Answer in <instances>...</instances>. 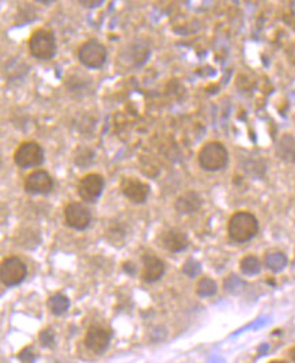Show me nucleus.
<instances>
[{
  "mask_svg": "<svg viewBox=\"0 0 295 363\" xmlns=\"http://www.w3.org/2000/svg\"><path fill=\"white\" fill-rule=\"evenodd\" d=\"M229 235L234 242H248L259 233V221L253 214L246 211L235 212L229 221Z\"/></svg>",
  "mask_w": 295,
  "mask_h": 363,
  "instance_id": "nucleus-1",
  "label": "nucleus"
},
{
  "mask_svg": "<svg viewBox=\"0 0 295 363\" xmlns=\"http://www.w3.org/2000/svg\"><path fill=\"white\" fill-rule=\"evenodd\" d=\"M30 55L38 60L53 59L57 52V42L53 32L49 29H37L28 40Z\"/></svg>",
  "mask_w": 295,
  "mask_h": 363,
  "instance_id": "nucleus-2",
  "label": "nucleus"
},
{
  "mask_svg": "<svg viewBox=\"0 0 295 363\" xmlns=\"http://www.w3.org/2000/svg\"><path fill=\"white\" fill-rule=\"evenodd\" d=\"M197 159L204 170L218 171L229 162V153L221 142H208L200 148Z\"/></svg>",
  "mask_w": 295,
  "mask_h": 363,
  "instance_id": "nucleus-3",
  "label": "nucleus"
},
{
  "mask_svg": "<svg viewBox=\"0 0 295 363\" xmlns=\"http://www.w3.org/2000/svg\"><path fill=\"white\" fill-rule=\"evenodd\" d=\"M14 162L22 169L37 167L44 162V150L33 140L21 143L14 153Z\"/></svg>",
  "mask_w": 295,
  "mask_h": 363,
  "instance_id": "nucleus-4",
  "label": "nucleus"
},
{
  "mask_svg": "<svg viewBox=\"0 0 295 363\" xmlns=\"http://www.w3.org/2000/svg\"><path fill=\"white\" fill-rule=\"evenodd\" d=\"M78 57L85 67L97 69L101 68L105 64L108 53H106V48L99 41L89 40L79 48Z\"/></svg>",
  "mask_w": 295,
  "mask_h": 363,
  "instance_id": "nucleus-5",
  "label": "nucleus"
},
{
  "mask_svg": "<svg viewBox=\"0 0 295 363\" xmlns=\"http://www.w3.org/2000/svg\"><path fill=\"white\" fill-rule=\"evenodd\" d=\"M26 273H28V268L19 257L11 256V257L4 259L1 263L0 279L7 287H12V286L21 283L23 279L26 278Z\"/></svg>",
  "mask_w": 295,
  "mask_h": 363,
  "instance_id": "nucleus-6",
  "label": "nucleus"
},
{
  "mask_svg": "<svg viewBox=\"0 0 295 363\" xmlns=\"http://www.w3.org/2000/svg\"><path fill=\"white\" fill-rule=\"evenodd\" d=\"M105 189V178L98 173L86 174L78 184V193L86 203H96Z\"/></svg>",
  "mask_w": 295,
  "mask_h": 363,
  "instance_id": "nucleus-7",
  "label": "nucleus"
},
{
  "mask_svg": "<svg viewBox=\"0 0 295 363\" xmlns=\"http://www.w3.org/2000/svg\"><path fill=\"white\" fill-rule=\"evenodd\" d=\"M120 189L127 199L136 204L144 203L150 195V185L135 177H124L120 182Z\"/></svg>",
  "mask_w": 295,
  "mask_h": 363,
  "instance_id": "nucleus-8",
  "label": "nucleus"
},
{
  "mask_svg": "<svg viewBox=\"0 0 295 363\" xmlns=\"http://www.w3.org/2000/svg\"><path fill=\"white\" fill-rule=\"evenodd\" d=\"M64 218L69 227L75 230H85L91 222L90 211L78 201H71L64 208Z\"/></svg>",
  "mask_w": 295,
  "mask_h": 363,
  "instance_id": "nucleus-9",
  "label": "nucleus"
},
{
  "mask_svg": "<svg viewBox=\"0 0 295 363\" xmlns=\"http://www.w3.org/2000/svg\"><path fill=\"white\" fill-rule=\"evenodd\" d=\"M25 191L32 195H48L53 191V178L46 170H35L25 178Z\"/></svg>",
  "mask_w": 295,
  "mask_h": 363,
  "instance_id": "nucleus-10",
  "label": "nucleus"
},
{
  "mask_svg": "<svg viewBox=\"0 0 295 363\" xmlns=\"http://www.w3.org/2000/svg\"><path fill=\"white\" fill-rule=\"evenodd\" d=\"M110 337H112V332L109 329L99 325H91L86 332L85 344L93 352L101 354L108 348Z\"/></svg>",
  "mask_w": 295,
  "mask_h": 363,
  "instance_id": "nucleus-11",
  "label": "nucleus"
},
{
  "mask_svg": "<svg viewBox=\"0 0 295 363\" xmlns=\"http://www.w3.org/2000/svg\"><path fill=\"white\" fill-rule=\"evenodd\" d=\"M159 245L167 252L178 253L188 246V237L187 234L178 229H169L161 234Z\"/></svg>",
  "mask_w": 295,
  "mask_h": 363,
  "instance_id": "nucleus-12",
  "label": "nucleus"
},
{
  "mask_svg": "<svg viewBox=\"0 0 295 363\" xmlns=\"http://www.w3.org/2000/svg\"><path fill=\"white\" fill-rule=\"evenodd\" d=\"M165 263L154 255L143 256V279L148 283H154L164 276Z\"/></svg>",
  "mask_w": 295,
  "mask_h": 363,
  "instance_id": "nucleus-13",
  "label": "nucleus"
},
{
  "mask_svg": "<svg viewBox=\"0 0 295 363\" xmlns=\"http://www.w3.org/2000/svg\"><path fill=\"white\" fill-rule=\"evenodd\" d=\"M174 207L182 215L195 214V212H197L201 208V198L196 192L188 191V192L182 193L177 198Z\"/></svg>",
  "mask_w": 295,
  "mask_h": 363,
  "instance_id": "nucleus-14",
  "label": "nucleus"
},
{
  "mask_svg": "<svg viewBox=\"0 0 295 363\" xmlns=\"http://www.w3.org/2000/svg\"><path fill=\"white\" fill-rule=\"evenodd\" d=\"M276 155L284 162H295V137L289 133L280 137L276 144Z\"/></svg>",
  "mask_w": 295,
  "mask_h": 363,
  "instance_id": "nucleus-15",
  "label": "nucleus"
},
{
  "mask_svg": "<svg viewBox=\"0 0 295 363\" xmlns=\"http://www.w3.org/2000/svg\"><path fill=\"white\" fill-rule=\"evenodd\" d=\"M48 307L51 310L52 314L55 316H62L63 313H66L69 307V299L62 293H56L53 294L48 299Z\"/></svg>",
  "mask_w": 295,
  "mask_h": 363,
  "instance_id": "nucleus-16",
  "label": "nucleus"
},
{
  "mask_svg": "<svg viewBox=\"0 0 295 363\" xmlns=\"http://www.w3.org/2000/svg\"><path fill=\"white\" fill-rule=\"evenodd\" d=\"M265 265L273 272H280L287 265V257L282 252H273L265 256Z\"/></svg>",
  "mask_w": 295,
  "mask_h": 363,
  "instance_id": "nucleus-17",
  "label": "nucleus"
},
{
  "mask_svg": "<svg viewBox=\"0 0 295 363\" xmlns=\"http://www.w3.org/2000/svg\"><path fill=\"white\" fill-rule=\"evenodd\" d=\"M94 157H96V153L90 150L89 147H78L75 150V154H74V162L79 167H86V166H89V165L93 164V161H94Z\"/></svg>",
  "mask_w": 295,
  "mask_h": 363,
  "instance_id": "nucleus-18",
  "label": "nucleus"
},
{
  "mask_svg": "<svg viewBox=\"0 0 295 363\" xmlns=\"http://www.w3.org/2000/svg\"><path fill=\"white\" fill-rule=\"evenodd\" d=\"M239 267L245 275H257L261 271L260 260L256 256H245L239 263Z\"/></svg>",
  "mask_w": 295,
  "mask_h": 363,
  "instance_id": "nucleus-19",
  "label": "nucleus"
},
{
  "mask_svg": "<svg viewBox=\"0 0 295 363\" xmlns=\"http://www.w3.org/2000/svg\"><path fill=\"white\" fill-rule=\"evenodd\" d=\"M196 293L200 297H212L216 293V283L210 278H201L196 287Z\"/></svg>",
  "mask_w": 295,
  "mask_h": 363,
  "instance_id": "nucleus-20",
  "label": "nucleus"
},
{
  "mask_svg": "<svg viewBox=\"0 0 295 363\" xmlns=\"http://www.w3.org/2000/svg\"><path fill=\"white\" fill-rule=\"evenodd\" d=\"M182 271H184V273H187L189 278H193V276L199 275L200 271H201V268H200V264L197 261L188 260L187 263H185L184 268H182Z\"/></svg>",
  "mask_w": 295,
  "mask_h": 363,
  "instance_id": "nucleus-21",
  "label": "nucleus"
},
{
  "mask_svg": "<svg viewBox=\"0 0 295 363\" xmlns=\"http://www.w3.org/2000/svg\"><path fill=\"white\" fill-rule=\"evenodd\" d=\"M53 340H55V337H53V332H52L51 329H44V330H41L40 341L42 343V346L52 347L53 346Z\"/></svg>",
  "mask_w": 295,
  "mask_h": 363,
  "instance_id": "nucleus-22",
  "label": "nucleus"
},
{
  "mask_svg": "<svg viewBox=\"0 0 295 363\" xmlns=\"http://www.w3.org/2000/svg\"><path fill=\"white\" fill-rule=\"evenodd\" d=\"M18 358H19L23 363H33V361H34V355H33V352L30 351L29 348L21 351V354L18 355Z\"/></svg>",
  "mask_w": 295,
  "mask_h": 363,
  "instance_id": "nucleus-23",
  "label": "nucleus"
},
{
  "mask_svg": "<svg viewBox=\"0 0 295 363\" xmlns=\"http://www.w3.org/2000/svg\"><path fill=\"white\" fill-rule=\"evenodd\" d=\"M83 6H87V7H98L102 4L103 1H80Z\"/></svg>",
  "mask_w": 295,
  "mask_h": 363,
  "instance_id": "nucleus-24",
  "label": "nucleus"
},
{
  "mask_svg": "<svg viewBox=\"0 0 295 363\" xmlns=\"http://www.w3.org/2000/svg\"><path fill=\"white\" fill-rule=\"evenodd\" d=\"M124 268H125V271H127L128 273H131V275H133V273H135V267H133V264H132V263H125Z\"/></svg>",
  "mask_w": 295,
  "mask_h": 363,
  "instance_id": "nucleus-25",
  "label": "nucleus"
},
{
  "mask_svg": "<svg viewBox=\"0 0 295 363\" xmlns=\"http://www.w3.org/2000/svg\"><path fill=\"white\" fill-rule=\"evenodd\" d=\"M290 355H291V359H293L295 363V347L293 348V350H291V351H290Z\"/></svg>",
  "mask_w": 295,
  "mask_h": 363,
  "instance_id": "nucleus-26",
  "label": "nucleus"
},
{
  "mask_svg": "<svg viewBox=\"0 0 295 363\" xmlns=\"http://www.w3.org/2000/svg\"><path fill=\"white\" fill-rule=\"evenodd\" d=\"M269 363H286V362H283V361H272V362Z\"/></svg>",
  "mask_w": 295,
  "mask_h": 363,
  "instance_id": "nucleus-27",
  "label": "nucleus"
}]
</instances>
